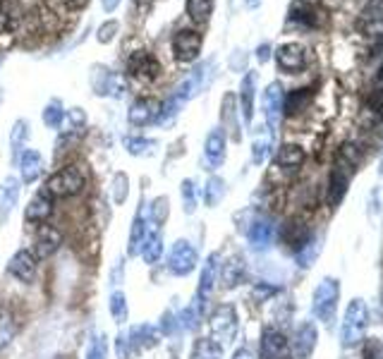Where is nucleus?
<instances>
[{
  "instance_id": "obj_21",
  "label": "nucleus",
  "mask_w": 383,
  "mask_h": 359,
  "mask_svg": "<svg viewBox=\"0 0 383 359\" xmlns=\"http://www.w3.org/2000/svg\"><path fill=\"white\" fill-rule=\"evenodd\" d=\"M19 168H22L24 182H36L41 175V170H44V158H41L39 151L29 149V151H24L22 158H19Z\"/></svg>"
},
{
  "instance_id": "obj_7",
  "label": "nucleus",
  "mask_w": 383,
  "mask_h": 359,
  "mask_svg": "<svg viewBox=\"0 0 383 359\" xmlns=\"http://www.w3.org/2000/svg\"><path fill=\"white\" fill-rule=\"evenodd\" d=\"M290 19L302 27L317 29L326 22V12L321 10L319 0H297L290 10Z\"/></svg>"
},
{
  "instance_id": "obj_25",
  "label": "nucleus",
  "mask_w": 383,
  "mask_h": 359,
  "mask_svg": "<svg viewBox=\"0 0 383 359\" xmlns=\"http://www.w3.org/2000/svg\"><path fill=\"white\" fill-rule=\"evenodd\" d=\"M278 168L283 170H297L302 168L304 163V151L297 147V144H286L281 151H278Z\"/></svg>"
},
{
  "instance_id": "obj_53",
  "label": "nucleus",
  "mask_w": 383,
  "mask_h": 359,
  "mask_svg": "<svg viewBox=\"0 0 383 359\" xmlns=\"http://www.w3.org/2000/svg\"><path fill=\"white\" fill-rule=\"evenodd\" d=\"M58 359H72V357H58Z\"/></svg>"
},
{
  "instance_id": "obj_3",
  "label": "nucleus",
  "mask_w": 383,
  "mask_h": 359,
  "mask_svg": "<svg viewBox=\"0 0 383 359\" xmlns=\"http://www.w3.org/2000/svg\"><path fill=\"white\" fill-rule=\"evenodd\" d=\"M338 297H340V285L335 278H324L319 288L314 290V314L319 316L324 324H333L335 311H338Z\"/></svg>"
},
{
  "instance_id": "obj_15",
  "label": "nucleus",
  "mask_w": 383,
  "mask_h": 359,
  "mask_svg": "<svg viewBox=\"0 0 383 359\" xmlns=\"http://www.w3.org/2000/svg\"><path fill=\"white\" fill-rule=\"evenodd\" d=\"M317 326L314 324H302L295 333V340H292V350H295V357L297 359H307L309 355L314 352L317 347Z\"/></svg>"
},
{
  "instance_id": "obj_50",
  "label": "nucleus",
  "mask_w": 383,
  "mask_h": 359,
  "mask_svg": "<svg viewBox=\"0 0 383 359\" xmlns=\"http://www.w3.org/2000/svg\"><path fill=\"white\" fill-rule=\"evenodd\" d=\"M170 329H173V314H170V311H168V314L163 316V331H165V333H170Z\"/></svg>"
},
{
  "instance_id": "obj_54",
  "label": "nucleus",
  "mask_w": 383,
  "mask_h": 359,
  "mask_svg": "<svg viewBox=\"0 0 383 359\" xmlns=\"http://www.w3.org/2000/svg\"><path fill=\"white\" fill-rule=\"evenodd\" d=\"M283 359H288V357H283Z\"/></svg>"
},
{
  "instance_id": "obj_44",
  "label": "nucleus",
  "mask_w": 383,
  "mask_h": 359,
  "mask_svg": "<svg viewBox=\"0 0 383 359\" xmlns=\"http://www.w3.org/2000/svg\"><path fill=\"white\" fill-rule=\"evenodd\" d=\"M27 125H24V120H19L17 125H15V129H12V156L17 158V151H19V144L24 142V137H27Z\"/></svg>"
},
{
  "instance_id": "obj_13",
  "label": "nucleus",
  "mask_w": 383,
  "mask_h": 359,
  "mask_svg": "<svg viewBox=\"0 0 383 359\" xmlns=\"http://www.w3.org/2000/svg\"><path fill=\"white\" fill-rule=\"evenodd\" d=\"M288 352V340L281 331L266 329L261 333V359H283Z\"/></svg>"
},
{
  "instance_id": "obj_9",
  "label": "nucleus",
  "mask_w": 383,
  "mask_h": 359,
  "mask_svg": "<svg viewBox=\"0 0 383 359\" xmlns=\"http://www.w3.org/2000/svg\"><path fill=\"white\" fill-rule=\"evenodd\" d=\"M127 72L132 77H137V80H142V82H153L158 77V72H160V65H158V60L149 53V50H137V53L129 55Z\"/></svg>"
},
{
  "instance_id": "obj_43",
  "label": "nucleus",
  "mask_w": 383,
  "mask_h": 359,
  "mask_svg": "<svg viewBox=\"0 0 383 359\" xmlns=\"http://www.w3.org/2000/svg\"><path fill=\"white\" fill-rule=\"evenodd\" d=\"M125 187H127V175L118 173L115 178H113V196H115L118 204L125 201Z\"/></svg>"
},
{
  "instance_id": "obj_18",
  "label": "nucleus",
  "mask_w": 383,
  "mask_h": 359,
  "mask_svg": "<svg viewBox=\"0 0 383 359\" xmlns=\"http://www.w3.org/2000/svg\"><path fill=\"white\" fill-rule=\"evenodd\" d=\"M247 235H250V242L254 249H266L273 242V223L266 221V218H259V221L252 223Z\"/></svg>"
},
{
  "instance_id": "obj_51",
  "label": "nucleus",
  "mask_w": 383,
  "mask_h": 359,
  "mask_svg": "<svg viewBox=\"0 0 383 359\" xmlns=\"http://www.w3.org/2000/svg\"><path fill=\"white\" fill-rule=\"evenodd\" d=\"M259 60H268V46H261V48H259Z\"/></svg>"
},
{
  "instance_id": "obj_45",
  "label": "nucleus",
  "mask_w": 383,
  "mask_h": 359,
  "mask_svg": "<svg viewBox=\"0 0 383 359\" xmlns=\"http://www.w3.org/2000/svg\"><path fill=\"white\" fill-rule=\"evenodd\" d=\"M271 149V139H256L254 142V163H263Z\"/></svg>"
},
{
  "instance_id": "obj_23",
  "label": "nucleus",
  "mask_w": 383,
  "mask_h": 359,
  "mask_svg": "<svg viewBox=\"0 0 383 359\" xmlns=\"http://www.w3.org/2000/svg\"><path fill=\"white\" fill-rule=\"evenodd\" d=\"M17 199H19V182L15 178L3 180V185H0V213H3V218L10 216Z\"/></svg>"
},
{
  "instance_id": "obj_31",
  "label": "nucleus",
  "mask_w": 383,
  "mask_h": 359,
  "mask_svg": "<svg viewBox=\"0 0 383 359\" xmlns=\"http://www.w3.org/2000/svg\"><path fill=\"white\" fill-rule=\"evenodd\" d=\"M242 273H245V264L240 261V259H230V261L225 264L223 270H221V275H223V283L227 288H232V285H237L242 280Z\"/></svg>"
},
{
  "instance_id": "obj_11",
  "label": "nucleus",
  "mask_w": 383,
  "mask_h": 359,
  "mask_svg": "<svg viewBox=\"0 0 383 359\" xmlns=\"http://www.w3.org/2000/svg\"><path fill=\"white\" fill-rule=\"evenodd\" d=\"M160 108H163V103L156 101V98H139V101L132 103L127 118L132 125L144 127V125H149V122H156L160 116Z\"/></svg>"
},
{
  "instance_id": "obj_6",
  "label": "nucleus",
  "mask_w": 383,
  "mask_h": 359,
  "mask_svg": "<svg viewBox=\"0 0 383 359\" xmlns=\"http://www.w3.org/2000/svg\"><path fill=\"white\" fill-rule=\"evenodd\" d=\"M201 34L194 29H180L178 34L173 36V53L175 60L180 62H192L199 55L201 50Z\"/></svg>"
},
{
  "instance_id": "obj_39",
  "label": "nucleus",
  "mask_w": 383,
  "mask_h": 359,
  "mask_svg": "<svg viewBox=\"0 0 383 359\" xmlns=\"http://www.w3.org/2000/svg\"><path fill=\"white\" fill-rule=\"evenodd\" d=\"M180 319H183L180 324H183L185 329L194 331L196 326H199V319H201V304H199V302L194 300V304H189L187 309L183 311V316H180Z\"/></svg>"
},
{
  "instance_id": "obj_34",
  "label": "nucleus",
  "mask_w": 383,
  "mask_h": 359,
  "mask_svg": "<svg viewBox=\"0 0 383 359\" xmlns=\"http://www.w3.org/2000/svg\"><path fill=\"white\" fill-rule=\"evenodd\" d=\"M125 149L132 156H147V154H153L156 142H153V139H144V137H127L125 139Z\"/></svg>"
},
{
  "instance_id": "obj_10",
  "label": "nucleus",
  "mask_w": 383,
  "mask_h": 359,
  "mask_svg": "<svg viewBox=\"0 0 383 359\" xmlns=\"http://www.w3.org/2000/svg\"><path fill=\"white\" fill-rule=\"evenodd\" d=\"M278 67L288 75H297V72L304 70V62H307V53L299 44H286L278 48L276 53Z\"/></svg>"
},
{
  "instance_id": "obj_40",
  "label": "nucleus",
  "mask_w": 383,
  "mask_h": 359,
  "mask_svg": "<svg viewBox=\"0 0 383 359\" xmlns=\"http://www.w3.org/2000/svg\"><path fill=\"white\" fill-rule=\"evenodd\" d=\"M180 194H183V209L185 213H194L196 209V190H194V182L192 180H185L183 187H180Z\"/></svg>"
},
{
  "instance_id": "obj_32",
  "label": "nucleus",
  "mask_w": 383,
  "mask_h": 359,
  "mask_svg": "<svg viewBox=\"0 0 383 359\" xmlns=\"http://www.w3.org/2000/svg\"><path fill=\"white\" fill-rule=\"evenodd\" d=\"M15 335V319L8 306H0V347H5Z\"/></svg>"
},
{
  "instance_id": "obj_16",
  "label": "nucleus",
  "mask_w": 383,
  "mask_h": 359,
  "mask_svg": "<svg viewBox=\"0 0 383 359\" xmlns=\"http://www.w3.org/2000/svg\"><path fill=\"white\" fill-rule=\"evenodd\" d=\"M283 89L281 84H271L263 93V108H266V120L268 125H271L273 129L278 127V122H281V113H283Z\"/></svg>"
},
{
  "instance_id": "obj_19",
  "label": "nucleus",
  "mask_w": 383,
  "mask_h": 359,
  "mask_svg": "<svg viewBox=\"0 0 383 359\" xmlns=\"http://www.w3.org/2000/svg\"><path fill=\"white\" fill-rule=\"evenodd\" d=\"M53 211V199L46 192H39L27 206V221L32 223H46V218Z\"/></svg>"
},
{
  "instance_id": "obj_2",
  "label": "nucleus",
  "mask_w": 383,
  "mask_h": 359,
  "mask_svg": "<svg viewBox=\"0 0 383 359\" xmlns=\"http://www.w3.org/2000/svg\"><path fill=\"white\" fill-rule=\"evenodd\" d=\"M84 190V175L75 168V165H65L58 173H53L46 180L44 192L50 199H65V196H75Z\"/></svg>"
},
{
  "instance_id": "obj_8",
  "label": "nucleus",
  "mask_w": 383,
  "mask_h": 359,
  "mask_svg": "<svg viewBox=\"0 0 383 359\" xmlns=\"http://www.w3.org/2000/svg\"><path fill=\"white\" fill-rule=\"evenodd\" d=\"M60 244H63V235H60L58 228L41 223L39 230H36V235H34V257L50 259L60 249Z\"/></svg>"
},
{
  "instance_id": "obj_1",
  "label": "nucleus",
  "mask_w": 383,
  "mask_h": 359,
  "mask_svg": "<svg viewBox=\"0 0 383 359\" xmlns=\"http://www.w3.org/2000/svg\"><path fill=\"white\" fill-rule=\"evenodd\" d=\"M366 329H369V306L362 300H352L348 311H345V321H343V331H340V338H343L345 347H355L364 340Z\"/></svg>"
},
{
  "instance_id": "obj_37",
  "label": "nucleus",
  "mask_w": 383,
  "mask_h": 359,
  "mask_svg": "<svg viewBox=\"0 0 383 359\" xmlns=\"http://www.w3.org/2000/svg\"><path fill=\"white\" fill-rule=\"evenodd\" d=\"M63 106H60V101H50L48 106H46V111H44V122H46V127H50V129H55V127H60L63 125Z\"/></svg>"
},
{
  "instance_id": "obj_28",
  "label": "nucleus",
  "mask_w": 383,
  "mask_h": 359,
  "mask_svg": "<svg viewBox=\"0 0 383 359\" xmlns=\"http://www.w3.org/2000/svg\"><path fill=\"white\" fill-rule=\"evenodd\" d=\"M98 70H101V67H98ZM101 77H103V82H94V89L98 93H103V96H106V93H111V96H120L122 82L118 80L111 70H101Z\"/></svg>"
},
{
  "instance_id": "obj_33",
  "label": "nucleus",
  "mask_w": 383,
  "mask_h": 359,
  "mask_svg": "<svg viewBox=\"0 0 383 359\" xmlns=\"http://www.w3.org/2000/svg\"><path fill=\"white\" fill-rule=\"evenodd\" d=\"M223 355V347L218 345V342L214 340H199L194 347V355L192 359H221Z\"/></svg>"
},
{
  "instance_id": "obj_27",
  "label": "nucleus",
  "mask_w": 383,
  "mask_h": 359,
  "mask_svg": "<svg viewBox=\"0 0 383 359\" xmlns=\"http://www.w3.org/2000/svg\"><path fill=\"white\" fill-rule=\"evenodd\" d=\"M144 237H147V223H144V211L137 213L132 223V235H129V254H139L142 252Z\"/></svg>"
},
{
  "instance_id": "obj_4",
  "label": "nucleus",
  "mask_w": 383,
  "mask_h": 359,
  "mask_svg": "<svg viewBox=\"0 0 383 359\" xmlns=\"http://www.w3.org/2000/svg\"><path fill=\"white\" fill-rule=\"evenodd\" d=\"M237 333V314L230 304H223L214 311L211 316V335H214V342H218L221 347L225 342H230Z\"/></svg>"
},
{
  "instance_id": "obj_41",
  "label": "nucleus",
  "mask_w": 383,
  "mask_h": 359,
  "mask_svg": "<svg viewBox=\"0 0 383 359\" xmlns=\"http://www.w3.org/2000/svg\"><path fill=\"white\" fill-rule=\"evenodd\" d=\"M86 359H108V338L96 335L91 340L89 350H86Z\"/></svg>"
},
{
  "instance_id": "obj_49",
  "label": "nucleus",
  "mask_w": 383,
  "mask_h": 359,
  "mask_svg": "<svg viewBox=\"0 0 383 359\" xmlns=\"http://www.w3.org/2000/svg\"><path fill=\"white\" fill-rule=\"evenodd\" d=\"M122 0H101V5H103V10H108V12H113V10L120 5Z\"/></svg>"
},
{
  "instance_id": "obj_36",
  "label": "nucleus",
  "mask_w": 383,
  "mask_h": 359,
  "mask_svg": "<svg viewBox=\"0 0 383 359\" xmlns=\"http://www.w3.org/2000/svg\"><path fill=\"white\" fill-rule=\"evenodd\" d=\"M225 196V182L221 180V178H211L209 182H206V194H204V199H206V204L209 206H216L221 199Z\"/></svg>"
},
{
  "instance_id": "obj_17",
  "label": "nucleus",
  "mask_w": 383,
  "mask_h": 359,
  "mask_svg": "<svg viewBox=\"0 0 383 359\" xmlns=\"http://www.w3.org/2000/svg\"><path fill=\"white\" fill-rule=\"evenodd\" d=\"M206 160H209L211 168H218L225 160V132L223 129H214V132L206 137V147H204Z\"/></svg>"
},
{
  "instance_id": "obj_29",
  "label": "nucleus",
  "mask_w": 383,
  "mask_h": 359,
  "mask_svg": "<svg viewBox=\"0 0 383 359\" xmlns=\"http://www.w3.org/2000/svg\"><path fill=\"white\" fill-rule=\"evenodd\" d=\"M321 252V239L319 237H309L307 242L302 244V247L297 249V261L299 266H312L314 259L319 257Z\"/></svg>"
},
{
  "instance_id": "obj_5",
  "label": "nucleus",
  "mask_w": 383,
  "mask_h": 359,
  "mask_svg": "<svg viewBox=\"0 0 383 359\" xmlns=\"http://www.w3.org/2000/svg\"><path fill=\"white\" fill-rule=\"evenodd\" d=\"M196 261H199V257H196V249L192 247V242H187V239H178V242L173 244L170 257H168L170 273L189 275L192 270L196 268Z\"/></svg>"
},
{
  "instance_id": "obj_30",
  "label": "nucleus",
  "mask_w": 383,
  "mask_h": 359,
  "mask_svg": "<svg viewBox=\"0 0 383 359\" xmlns=\"http://www.w3.org/2000/svg\"><path fill=\"white\" fill-rule=\"evenodd\" d=\"M211 8H214L211 0H187V15L192 22H196V24H204L206 19H209Z\"/></svg>"
},
{
  "instance_id": "obj_35",
  "label": "nucleus",
  "mask_w": 383,
  "mask_h": 359,
  "mask_svg": "<svg viewBox=\"0 0 383 359\" xmlns=\"http://www.w3.org/2000/svg\"><path fill=\"white\" fill-rule=\"evenodd\" d=\"M111 316L118 321V324H125L129 309H127V297L122 293H113L111 295Z\"/></svg>"
},
{
  "instance_id": "obj_22",
  "label": "nucleus",
  "mask_w": 383,
  "mask_h": 359,
  "mask_svg": "<svg viewBox=\"0 0 383 359\" xmlns=\"http://www.w3.org/2000/svg\"><path fill=\"white\" fill-rule=\"evenodd\" d=\"M158 340H160L158 331L149 324L137 326V329L129 333V345H134L137 350H151V347L158 345Z\"/></svg>"
},
{
  "instance_id": "obj_26",
  "label": "nucleus",
  "mask_w": 383,
  "mask_h": 359,
  "mask_svg": "<svg viewBox=\"0 0 383 359\" xmlns=\"http://www.w3.org/2000/svg\"><path fill=\"white\" fill-rule=\"evenodd\" d=\"M345 192H348V175H345V168H338V165H335L333 173H330V182H328L330 204H340Z\"/></svg>"
},
{
  "instance_id": "obj_52",
  "label": "nucleus",
  "mask_w": 383,
  "mask_h": 359,
  "mask_svg": "<svg viewBox=\"0 0 383 359\" xmlns=\"http://www.w3.org/2000/svg\"><path fill=\"white\" fill-rule=\"evenodd\" d=\"M247 3H250V8H256V5H259V0H247Z\"/></svg>"
},
{
  "instance_id": "obj_24",
  "label": "nucleus",
  "mask_w": 383,
  "mask_h": 359,
  "mask_svg": "<svg viewBox=\"0 0 383 359\" xmlns=\"http://www.w3.org/2000/svg\"><path fill=\"white\" fill-rule=\"evenodd\" d=\"M309 101H312V89H295L283 98V111L286 116H297V113L307 111Z\"/></svg>"
},
{
  "instance_id": "obj_14",
  "label": "nucleus",
  "mask_w": 383,
  "mask_h": 359,
  "mask_svg": "<svg viewBox=\"0 0 383 359\" xmlns=\"http://www.w3.org/2000/svg\"><path fill=\"white\" fill-rule=\"evenodd\" d=\"M10 273L22 283H32L36 275V257L27 249H19L12 259H10Z\"/></svg>"
},
{
  "instance_id": "obj_47",
  "label": "nucleus",
  "mask_w": 383,
  "mask_h": 359,
  "mask_svg": "<svg viewBox=\"0 0 383 359\" xmlns=\"http://www.w3.org/2000/svg\"><path fill=\"white\" fill-rule=\"evenodd\" d=\"M63 3L65 10H70V12H80V10H84L86 5H89V0H60Z\"/></svg>"
},
{
  "instance_id": "obj_42",
  "label": "nucleus",
  "mask_w": 383,
  "mask_h": 359,
  "mask_svg": "<svg viewBox=\"0 0 383 359\" xmlns=\"http://www.w3.org/2000/svg\"><path fill=\"white\" fill-rule=\"evenodd\" d=\"M165 218H168V199L158 196V199L153 201V206H151V223L160 228V223H163Z\"/></svg>"
},
{
  "instance_id": "obj_12",
  "label": "nucleus",
  "mask_w": 383,
  "mask_h": 359,
  "mask_svg": "<svg viewBox=\"0 0 383 359\" xmlns=\"http://www.w3.org/2000/svg\"><path fill=\"white\" fill-rule=\"evenodd\" d=\"M221 257L218 254H211L209 259L204 261V268H201V275H199V290H196V302L204 304L209 300V295L214 293L216 288V278L221 273Z\"/></svg>"
},
{
  "instance_id": "obj_38",
  "label": "nucleus",
  "mask_w": 383,
  "mask_h": 359,
  "mask_svg": "<svg viewBox=\"0 0 383 359\" xmlns=\"http://www.w3.org/2000/svg\"><path fill=\"white\" fill-rule=\"evenodd\" d=\"M180 108H183V101H180V98H175V96H173L168 103H165L163 108H160V116H158L156 122H158V125H170L175 118H178Z\"/></svg>"
},
{
  "instance_id": "obj_20",
  "label": "nucleus",
  "mask_w": 383,
  "mask_h": 359,
  "mask_svg": "<svg viewBox=\"0 0 383 359\" xmlns=\"http://www.w3.org/2000/svg\"><path fill=\"white\" fill-rule=\"evenodd\" d=\"M254 86H256V75L250 72L242 80V86H240V103H242V118H245V122H252V116H254Z\"/></svg>"
},
{
  "instance_id": "obj_48",
  "label": "nucleus",
  "mask_w": 383,
  "mask_h": 359,
  "mask_svg": "<svg viewBox=\"0 0 383 359\" xmlns=\"http://www.w3.org/2000/svg\"><path fill=\"white\" fill-rule=\"evenodd\" d=\"M232 359H256V357L252 355V350H247V347H240V350L232 355Z\"/></svg>"
},
{
  "instance_id": "obj_46",
  "label": "nucleus",
  "mask_w": 383,
  "mask_h": 359,
  "mask_svg": "<svg viewBox=\"0 0 383 359\" xmlns=\"http://www.w3.org/2000/svg\"><path fill=\"white\" fill-rule=\"evenodd\" d=\"M118 27H120V24H118L115 19H111L108 24H103V27L98 29V41H101V44H108V41H111L113 36H115Z\"/></svg>"
}]
</instances>
